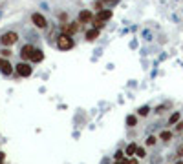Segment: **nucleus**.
<instances>
[{"label": "nucleus", "mask_w": 183, "mask_h": 164, "mask_svg": "<svg viewBox=\"0 0 183 164\" xmlns=\"http://www.w3.org/2000/svg\"><path fill=\"white\" fill-rule=\"evenodd\" d=\"M0 53H2V57H9V55H11V51H9V49H2Z\"/></svg>", "instance_id": "4be33fe9"}, {"label": "nucleus", "mask_w": 183, "mask_h": 164, "mask_svg": "<svg viewBox=\"0 0 183 164\" xmlns=\"http://www.w3.org/2000/svg\"><path fill=\"white\" fill-rule=\"evenodd\" d=\"M115 160H123V151H117L115 153Z\"/></svg>", "instance_id": "412c9836"}, {"label": "nucleus", "mask_w": 183, "mask_h": 164, "mask_svg": "<svg viewBox=\"0 0 183 164\" xmlns=\"http://www.w3.org/2000/svg\"><path fill=\"white\" fill-rule=\"evenodd\" d=\"M92 20H93L92 11H81L79 13V22L81 24H86V22H92Z\"/></svg>", "instance_id": "423d86ee"}, {"label": "nucleus", "mask_w": 183, "mask_h": 164, "mask_svg": "<svg viewBox=\"0 0 183 164\" xmlns=\"http://www.w3.org/2000/svg\"><path fill=\"white\" fill-rule=\"evenodd\" d=\"M31 20H33V24L37 26V27H46V18L44 17H42L40 13H33V15H31Z\"/></svg>", "instance_id": "20e7f679"}, {"label": "nucleus", "mask_w": 183, "mask_h": 164, "mask_svg": "<svg viewBox=\"0 0 183 164\" xmlns=\"http://www.w3.org/2000/svg\"><path fill=\"white\" fill-rule=\"evenodd\" d=\"M136 155H137L139 159H143V157H147V153H145V150H143V148H137V151H136Z\"/></svg>", "instance_id": "a211bd4d"}, {"label": "nucleus", "mask_w": 183, "mask_h": 164, "mask_svg": "<svg viewBox=\"0 0 183 164\" xmlns=\"http://www.w3.org/2000/svg\"><path fill=\"white\" fill-rule=\"evenodd\" d=\"M31 71H33V69H31V66L26 64V62H20V64L17 66V73H18L20 77H29Z\"/></svg>", "instance_id": "7ed1b4c3"}, {"label": "nucleus", "mask_w": 183, "mask_h": 164, "mask_svg": "<svg viewBox=\"0 0 183 164\" xmlns=\"http://www.w3.org/2000/svg\"><path fill=\"white\" fill-rule=\"evenodd\" d=\"M31 60H33V62H42V60H44V53H42L40 49H35L33 55H31Z\"/></svg>", "instance_id": "1a4fd4ad"}, {"label": "nucleus", "mask_w": 183, "mask_h": 164, "mask_svg": "<svg viewBox=\"0 0 183 164\" xmlns=\"http://www.w3.org/2000/svg\"><path fill=\"white\" fill-rule=\"evenodd\" d=\"M101 7H103V2H95V4H93V9L97 11V13H99V11H103Z\"/></svg>", "instance_id": "aec40b11"}, {"label": "nucleus", "mask_w": 183, "mask_h": 164, "mask_svg": "<svg viewBox=\"0 0 183 164\" xmlns=\"http://www.w3.org/2000/svg\"><path fill=\"white\" fill-rule=\"evenodd\" d=\"M178 164H183V160H179V162H178Z\"/></svg>", "instance_id": "a878e982"}, {"label": "nucleus", "mask_w": 183, "mask_h": 164, "mask_svg": "<svg viewBox=\"0 0 183 164\" xmlns=\"http://www.w3.org/2000/svg\"><path fill=\"white\" fill-rule=\"evenodd\" d=\"M154 144H156V137L150 135V137L147 139V146H154Z\"/></svg>", "instance_id": "6ab92c4d"}, {"label": "nucleus", "mask_w": 183, "mask_h": 164, "mask_svg": "<svg viewBox=\"0 0 183 164\" xmlns=\"http://www.w3.org/2000/svg\"><path fill=\"white\" fill-rule=\"evenodd\" d=\"M0 162H4V153L0 151Z\"/></svg>", "instance_id": "5701e85b"}, {"label": "nucleus", "mask_w": 183, "mask_h": 164, "mask_svg": "<svg viewBox=\"0 0 183 164\" xmlns=\"http://www.w3.org/2000/svg\"><path fill=\"white\" fill-rule=\"evenodd\" d=\"M179 120V113L176 111V113H172V117H170V120H168V124H176Z\"/></svg>", "instance_id": "2eb2a0df"}, {"label": "nucleus", "mask_w": 183, "mask_h": 164, "mask_svg": "<svg viewBox=\"0 0 183 164\" xmlns=\"http://www.w3.org/2000/svg\"><path fill=\"white\" fill-rule=\"evenodd\" d=\"M86 38L88 40H95V38H99V29H90V31H86Z\"/></svg>", "instance_id": "9d476101"}, {"label": "nucleus", "mask_w": 183, "mask_h": 164, "mask_svg": "<svg viewBox=\"0 0 183 164\" xmlns=\"http://www.w3.org/2000/svg\"><path fill=\"white\" fill-rule=\"evenodd\" d=\"M128 164H137V160H136V159H132V160H128Z\"/></svg>", "instance_id": "b1692460"}, {"label": "nucleus", "mask_w": 183, "mask_h": 164, "mask_svg": "<svg viewBox=\"0 0 183 164\" xmlns=\"http://www.w3.org/2000/svg\"><path fill=\"white\" fill-rule=\"evenodd\" d=\"M77 24H70V26H62V31L64 33H66V35H71V33H75V31H77Z\"/></svg>", "instance_id": "9b49d317"}, {"label": "nucleus", "mask_w": 183, "mask_h": 164, "mask_svg": "<svg viewBox=\"0 0 183 164\" xmlns=\"http://www.w3.org/2000/svg\"><path fill=\"white\" fill-rule=\"evenodd\" d=\"M92 24H93V27H95V29L104 27V22H103V20H99V18H93V20H92Z\"/></svg>", "instance_id": "f8f14e48"}, {"label": "nucleus", "mask_w": 183, "mask_h": 164, "mask_svg": "<svg viewBox=\"0 0 183 164\" xmlns=\"http://www.w3.org/2000/svg\"><path fill=\"white\" fill-rule=\"evenodd\" d=\"M136 151H137V146H136V144H130V146L126 148V155H134Z\"/></svg>", "instance_id": "4468645a"}, {"label": "nucleus", "mask_w": 183, "mask_h": 164, "mask_svg": "<svg viewBox=\"0 0 183 164\" xmlns=\"http://www.w3.org/2000/svg\"><path fill=\"white\" fill-rule=\"evenodd\" d=\"M0 71H2L4 75H11V73H13V66L9 64L7 60H4V59H0Z\"/></svg>", "instance_id": "39448f33"}, {"label": "nucleus", "mask_w": 183, "mask_h": 164, "mask_svg": "<svg viewBox=\"0 0 183 164\" xmlns=\"http://www.w3.org/2000/svg\"><path fill=\"white\" fill-rule=\"evenodd\" d=\"M97 18L103 20V22H104V20H110V18H112V11H110V9H103V11H99Z\"/></svg>", "instance_id": "6e6552de"}, {"label": "nucleus", "mask_w": 183, "mask_h": 164, "mask_svg": "<svg viewBox=\"0 0 183 164\" xmlns=\"http://www.w3.org/2000/svg\"><path fill=\"white\" fill-rule=\"evenodd\" d=\"M148 111H150L148 106H143L141 109H139V115H141V117H147V115H148Z\"/></svg>", "instance_id": "f3484780"}, {"label": "nucleus", "mask_w": 183, "mask_h": 164, "mask_svg": "<svg viewBox=\"0 0 183 164\" xmlns=\"http://www.w3.org/2000/svg\"><path fill=\"white\" fill-rule=\"evenodd\" d=\"M18 40V35H17V33L15 31H7V33H4V35L2 37H0V42H2L4 44V46H13V44Z\"/></svg>", "instance_id": "f03ea898"}, {"label": "nucleus", "mask_w": 183, "mask_h": 164, "mask_svg": "<svg viewBox=\"0 0 183 164\" xmlns=\"http://www.w3.org/2000/svg\"><path fill=\"white\" fill-rule=\"evenodd\" d=\"M57 48H59L61 51H68V49H71V48H73V38H71V35H66V33H62V35L57 38Z\"/></svg>", "instance_id": "f257e3e1"}, {"label": "nucleus", "mask_w": 183, "mask_h": 164, "mask_svg": "<svg viewBox=\"0 0 183 164\" xmlns=\"http://www.w3.org/2000/svg\"><path fill=\"white\" fill-rule=\"evenodd\" d=\"M33 51H35V48L33 46H24L22 49H20V55H22V59H31V55H33Z\"/></svg>", "instance_id": "0eeeda50"}, {"label": "nucleus", "mask_w": 183, "mask_h": 164, "mask_svg": "<svg viewBox=\"0 0 183 164\" xmlns=\"http://www.w3.org/2000/svg\"><path fill=\"white\" fill-rule=\"evenodd\" d=\"M103 2H108V0H103Z\"/></svg>", "instance_id": "bb28decb"}, {"label": "nucleus", "mask_w": 183, "mask_h": 164, "mask_svg": "<svg viewBox=\"0 0 183 164\" xmlns=\"http://www.w3.org/2000/svg\"><path fill=\"white\" fill-rule=\"evenodd\" d=\"M0 164H2V162H0Z\"/></svg>", "instance_id": "cd10ccee"}, {"label": "nucleus", "mask_w": 183, "mask_h": 164, "mask_svg": "<svg viewBox=\"0 0 183 164\" xmlns=\"http://www.w3.org/2000/svg\"><path fill=\"white\" fill-rule=\"evenodd\" d=\"M178 153H179V155H183V146H181V148L178 150Z\"/></svg>", "instance_id": "393cba45"}, {"label": "nucleus", "mask_w": 183, "mask_h": 164, "mask_svg": "<svg viewBox=\"0 0 183 164\" xmlns=\"http://www.w3.org/2000/svg\"><path fill=\"white\" fill-rule=\"evenodd\" d=\"M159 137H161V140H167V142H168V140L172 139V133H170V131H161Z\"/></svg>", "instance_id": "ddd939ff"}, {"label": "nucleus", "mask_w": 183, "mask_h": 164, "mask_svg": "<svg viewBox=\"0 0 183 164\" xmlns=\"http://www.w3.org/2000/svg\"><path fill=\"white\" fill-rule=\"evenodd\" d=\"M126 124H128V126H136V124H137V118H136L134 115H130V117L126 118Z\"/></svg>", "instance_id": "dca6fc26"}]
</instances>
